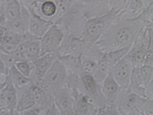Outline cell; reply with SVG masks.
Listing matches in <instances>:
<instances>
[{
    "label": "cell",
    "mask_w": 153,
    "mask_h": 115,
    "mask_svg": "<svg viewBox=\"0 0 153 115\" xmlns=\"http://www.w3.org/2000/svg\"><path fill=\"white\" fill-rule=\"evenodd\" d=\"M107 115H120V111L116 105H108L106 107Z\"/></svg>",
    "instance_id": "37"
},
{
    "label": "cell",
    "mask_w": 153,
    "mask_h": 115,
    "mask_svg": "<svg viewBox=\"0 0 153 115\" xmlns=\"http://www.w3.org/2000/svg\"><path fill=\"white\" fill-rule=\"evenodd\" d=\"M153 35V26L147 27L131 45L127 56L134 67L143 64L150 37Z\"/></svg>",
    "instance_id": "5"
},
{
    "label": "cell",
    "mask_w": 153,
    "mask_h": 115,
    "mask_svg": "<svg viewBox=\"0 0 153 115\" xmlns=\"http://www.w3.org/2000/svg\"><path fill=\"white\" fill-rule=\"evenodd\" d=\"M146 7H148L153 3V0H143Z\"/></svg>",
    "instance_id": "43"
},
{
    "label": "cell",
    "mask_w": 153,
    "mask_h": 115,
    "mask_svg": "<svg viewBox=\"0 0 153 115\" xmlns=\"http://www.w3.org/2000/svg\"><path fill=\"white\" fill-rule=\"evenodd\" d=\"M58 59L65 66L68 74H81V56L70 55H59Z\"/></svg>",
    "instance_id": "24"
},
{
    "label": "cell",
    "mask_w": 153,
    "mask_h": 115,
    "mask_svg": "<svg viewBox=\"0 0 153 115\" xmlns=\"http://www.w3.org/2000/svg\"><path fill=\"white\" fill-rule=\"evenodd\" d=\"M131 46L105 53V59L111 69L127 55Z\"/></svg>",
    "instance_id": "28"
},
{
    "label": "cell",
    "mask_w": 153,
    "mask_h": 115,
    "mask_svg": "<svg viewBox=\"0 0 153 115\" xmlns=\"http://www.w3.org/2000/svg\"><path fill=\"white\" fill-rule=\"evenodd\" d=\"M94 115H107L106 108L97 109Z\"/></svg>",
    "instance_id": "42"
},
{
    "label": "cell",
    "mask_w": 153,
    "mask_h": 115,
    "mask_svg": "<svg viewBox=\"0 0 153 115\" xmlns=\"http://www.w3.org/2000/svg\"><path fill=\"white\" fill-rule=\"evenodd\" d=\"M120 111V115H126V114H124V113H123V112H122V111Z\"/></svg>",
    "instance_id": "48"
},
{
    "label": "cell",
    "mask_w": 153,
    "mask_h": 115,
    "mask_svg": "<svg viewBox=\"0 0 153 115\" xmlns=\"http://www.w3.org/2000/svg\"><path fill=\"white\" fill-rule=\"evenodd\" d=\"M82 2L83 14L87 20L104 15L111 11L110 0H86Z\"/></svg>",
    "instance_id": "12"
},
{
    "label": "cell",
    "mask_w": 153,
    "mask_h": 115,
    "mask_svg": "<svg viewBox=\"0 0 153 115\" xmlns=\"http://www.w3.org/2000/svg\"><path fill=\"white\" fill-rule=\"evenodd\" d=\"M104 53L96 43L92 45L81 55V74L92 75Z\"/></svg>",
    "instance_id": "9"
},
{
    "label": "cell",
    "mask_w": 153,
    "mask_h": 115,
    "mask_svg": "<svg viewBox=\"0 0 153 115\" xmlns=\"http://www.w3.org/2000/svg\"><path fill=\"white\" fill-rule=\"evenodd\" d=\"M57 7V12L55 18L54 19L53 23H56L61 18L62 15L68 10L70 5L68 0H53Z\"/></svg>",
    "instance_id": "31"
},
{
    "label": "cell",
    "mask_w": 153,
    "mask_h": 115,
    "mask_svg": "<svg viewBox=\"0 0 153 115\" xmlns=\"http://www.w3.org/2000/svg\"><path fill=\"white\" fill-rule=\"evenodd\" d=\"M2 0H0V13L1 12V8H2Z\"/></svg>",
    "instance_id": "46"
},
{
    "label": "cell",
    "mask_w": 153,
    "mask_h": 115,
    "mask_svg": "<svg viewBox=\"0 0 153 115\" xmlns=\"http://www.w3.org/2000/svg\"><path fill=\"white\" fill-rule=\"evenodd\" d=\"M3 84V81H2V80H1V78H0V87H1V86H2Z\"/></svg>",
    "instance_id": "47"
},
{
    "label": "cell",
    "mask_w": 153,
    "mask_h": 115,
    "mask_svg": "<svg viewBox=\"0 0 153 115\" xmlns=\"http://www.w3.org/2000/svg\"><path fill=\"white\" fill-rule=\"evenodd\" d=\"M42 115H60L54 103L42 112Z\"/></svg>",
    "instance_id": "36"
},
{
    "label": "cell",
    "mask_w": 153,
    "mask_h": 115,
    "mask_svg": "<svg viewBox=\"0 0 153 115\" xmlns=\"http://www.w3.org/2000/svg\"><path fill=\"white\" fill-rule=\"evenodd\" d=\"M145 95L147 100H153V81L146 85Z\"/></svg>",
    "instance_id": "35"
},
{
    "label": "cell",
    "mask_w": 153,
    "mask_h": 115,
    "mask_svg": "<svg viewBox=\"0 0 153 115\" xmlns=\"http://www.w3.org/2000/svg\"><path fill=\"white\" fill-rule=\"evenodd\" d=\"M21 5L28 9L33 8L38 0H18Z\"/></svg>",
    "instance_id": "38"
},
{
    "label": "cell",
    "mask_w": 153,
    "mask_h": 115,
    "mask_svg": "<svg viewBox=\"0 0 153 115\" xmlns=\"http://www.w3.org/2000/svg\"><path fill=\"white\" fill-rule=\"evenodd\" d=\"M146 99L127 90H123L116 103L119 110L127 114L133 111L142 113V107Z\"/></svg>",
    "instance_id": "10"
},
{
    "label": "cell",
    "mask_w": 153,
    "mask_h": 115,
    "mask_svg": "<svg viewBox=\"0 0 153 115\" xmlns=\"http://www.w3.org/2000/svg\"><path fill=\"white\" fill-rule=\"evenodd\" d=\"M30 85L17 90L18 100L16 109L18 112H23L33 108L36 103L30 91Z\"/></svg>",
    "instance_id": "20"
},
{
    "label": "cell",
    "mask_w": 153,
    "mask_h": 115,
    "mask_svg": "<svg viewBox=\"0 0 153 115\" xmlns=\"http://www.w3.org/2000/svg\"><path fill=\"white\" fill-rule=\"evenodd\" d=\"M148 27L139 16L129 18L118 15L96 43L104 54L129 47Z\"/></svg>",
    "instance_id": "1"
},
{
    "label": "cell",
    "mask_w": 153,
    "mask_h": 115,
    "mask_svg": "<svg viewBox=\"0 0 153 115\" xmlns=\"http://www.w3.org/2000/svg\"><path fill=\"white\" fill-rule=\"evenodd\" d=\"M87 19L85 18L81 1L75 2L55 23L63 30L64 34L80 37Z\"/></svg>",
    "instance_id": "3"
},
{
    "label": "cell",
    "mask_w": 153,
    "mask_h": 115,
    "mask_svg": "<svg viewBox=\"0 0 153 115\" xmlns=\"http://www.w3.org/2000/svg\"><path fill=\"white\" fill-rule=\"evenodd\" d=\"M134 67L126 55L111 69L110 74L123 90L128 88Z\"/></svg>",
    "instance_id": "8"
},
{
    "label": "cell",
    "mask_w": 153,
    "mask_h": 115,
    "mask_svg": "<svg viewBox=\"0 0 153 115\" xmlns=\"http://www.w3.org/2000/svg\"><path fill=\"white\" fill-rule=\"evenodd\" d=\"M97 109L83 94H80L75 99L74 115H94Z\"/></svg>",
    "instance_id": "23"
},
{
    "label": "cell",
    "mask_w": 153,
    "mask_h": 115,
    "mask_svg": "<svg viewBox=\"0 0 153 115\" xmlns=\"http://www.w3.org/2000/svg\"><path fill=\"white\" fill-rule=\"evenodd\" d=\"M145 84L141 76L140 67H134L127 90L145 98Z\"/></svg>",
    "instance_id": "22"
},
{
    "label": "cell",
    "mask_w": 153,
    "mask_h": 115,
    "mask_svg": "<svg viewBox=\"0 0 153 115\" xmlns=\"http://www.w3.org/2000/svg\"><path fill=\"white\" fill-rule=\"evenodd\" d=\"M118 15L111 10L104 15L87 20L80 37L84 43L83 51L97 42Z\"/></svg>",
    "instance_id": "2"
},
{
    "label": "cell",
    "mask_w": 153,
    "mask_h": 115,
    "mask_svg": "<svg viewBox=\"0 0 153 115\" xmlns=\"http://www.w3.org/2000/svg\"><path fill=\"white\" fill-rule=\"evenodd\" d=\"M30 91L38 107L42 112L53 102V96L41 83H32L30 85Z\"/></svg>",
    "instance_id": "15"
},
{
    "label": "cell",
    "mask_w": 153,
    "mask_h": 115,
    "mask_svg": "<svg viewBox=\"0 0 153 115\" xmlns=\"http://www.w3.org/2000/svg\"><path fill=\"white\" fill-rule=\"evenodd\" d=\"M146 7L143 0H130L127 9L119 15L126 18H135L144 11Z\"/></svg>",
    "instance_id": "27"
},
{
    "label": "cell",
    "mask_w": 153,
    "mask_h": 115,
    "mask_svg": "<svg viewBox=\"0 0 153 115\" xmlns=\"http://www.w3.org/2000/svg\"><path fill=\"white\" fill-rule=\"evenodd\" d=\"M20 45L23 51L24 60L26 61L32 63L41 56L40 45L38 38L24 42Z\"/></svg>",
    "instance_id": "21"
},
{
    "label": "cell",
    "mask_w": 153,
    "mask_h": 115,
    "mask_svg": "<svg viewBox=\"0 0 153 115\" xmlns=\"http://www.w3.org/2000/svg\"><path fill=\"white\" fill-rule=\"evenodd\" d=\"M14 66L21 74L28 78H30L33 70L31 63L26 61H20L16 63Z\"/></svg>",
    "instance_id": "32"
},
{
    "label": "cell",
    "mask_w": 153,
    "mask_h": 115,
    "mask_svg": "<svg viewBox=\"0 0 153 115\" xmlns=\"http://www.w3.org/2000/svg\"><path fill=\"white\" fill-rule=\"evenodd\" d=\"M126 115H143V113L139 111H133V112H130V113H128L126 114Z\"/></svg>",
    "instance_id": "44"
},
{
    "label": "cell",
    "mask_w": 153,
    "mask_h": 115,
    "mask_svg": "<svg viewBox=\"0 0 153 115\" xmlns=\"http://www.w3.org/2000/svg\"><path fill=\"white\" fill-rule=\"evenodd\" d=\"M86 1V0H81V1Z\"/></svg>",
    "instance_id": "49"
},
{
    "label": "cell",
    "mask_w": 153,
    "mask_h": 115,
    "mask_svg": "<svg viewBox=\"0 0 153 115\" xmlns=\"http://www.w3.org/2000/svg\"><path fill=\"white\" fill-rule=\"evenodd\" d=\"M104 55L99 62L92 75L95 81L100 84L108 76L111 70L107 61L105 59Z\"/></svg>",
    "instance_id": "26"
},
{
    "label": "cell",
    "mask_w": 153,
    "mask_h": 115,
    "mask_svg": "<svg viewBox=\"0 0 153 115\" xmlns=\"http://www.w3.org/2000/svg\"><path fill=\"white\" fill-rule=\"evenodd\" d=\"M82 94L97 108H105L107 103L102 92L100 84L95 81L90 75L81 74Z\"/></svg>",
    "instance_id": "6"
},
{
    "label": "cell",
    "mask_w": 153,
    "mask_h": 115,
    "mask_svg": "<svg viewBox=\"0 0 153 115\" xmlns=\"http://www.w3.org/2000/svg\"><path fill=\"white\" fill-rule=\"evenodd\" d=\"M8 71L9 69L5 65L3 61L0 58V78L1 80H2L1 79L2 77L5 79L8 74Z\"/></svg>",
    "instance_id": "40"
},
{
    "label": "cell",
    "mask_w": 153,
    "mask_h": 115,
    "mask_svg": "<svg viewBox=\"0 0 153 115\" xmlns=\"http://www.w3.org/2000/svg\"><path fill=\"white\" fill-rule=\"evenodd\" d=\"M141 76L145 86L153 81V65L143 64L140 67Z\"/></svg>",
    "instance_id": "29"
},
{
    "label": "cell",
    "mask_w": 153,
    "mask_h": 115,
    "mask_svg": "<svg viewBox=\"0 0 153 115\" xmlns=\"http://www.w3.org/2000/svg\"></svg>",
    "instance_id": "51"
},
{
    "label": "cell",
    "mask_w": 153,
    "mask_h": 115,
    "mask_svg": "<svg viewBox=\"0 0 153 115\" xmlns=\"http://www.w3.org/2000/svg\"><path fill=\"white\" fill-rule=\"evenodd\" d=\"M18 100L17 90L7 75L0 92V108L16 109Z\"/></svg>",
    "instance_id": "14"
},
{
    "label": "cell",
    "mask_w": 153,
    "mask_h": 115,
    "mask_svg": "<svg viewBox=\"0 0 153 115\" xmlns=\"http://www.w3.org/2000/svg\"><path fill=\"white\" fill-rule=\"evenodd\" d=\"M8 76L16 89L22 88L32 83L30 78L27 77L18 71L14 65L9 69Z\"/></svg>",
    "instance_id": "25"
},
{
    "label": "cell",
    "mask_w": 153,
    "mask_h": 115,
    "mask_svg": "<svg viewBox=\"0 0 153 115\" xmlns=\"http://www.w3.org/2000/svg\"><path fill=\"white\" fill-rule=\"evenodd\" d=\"M130 2V0H110V9L120 15L127 9Z\"/></svg>",
    "instance_id": "30"
},
{
    "label": "cell",
    "mask_w": 153,
    "mask_h": 115,
    "mask_svg": "<svg viewBox=\"0 0 153 115\" xmlns=\"http://www.w3.org/2000/svg\"><path fill=\"white\" fill-rule=\"evenodd\" d=\"M42 111L38 107L35 106L33 108L20 113V115H42Z\"/></svg>",
    "instance_id": "39"
},
{
    "label": "cell",
    "mask_w": 153,
    "mask_h": 115,
    "mask_svg": "<svg viewBox=\"0 0 153 115\" xmlns=\"http://www.w3.org/2000/svg\"><path fill=\"white\" fill-rule=\"evenodd\" d=\"M32 9L37 15L53 23L57 12V7L53 0H38Z\"/></svg>",
    "instance_id": "19"
},
{
    "label": "cell",
    "mask_w": 153,
    "mask_h": 115,
    "mask_svg": "<svg viewBox=\"0 0 153 115\" xmlns=\"http://www.w3.org/2000/svg\"><path fill=\"white\" fill-rule=\"evenodd\" d=\"M68 72L63 63L57 59L40 81L41 83L54 96L64 87Z\"/></svg>",
    "instance_id": "4"
},
{
    "label": "cell",
    "mask_w": 153,
    "mask_h": 115,
    "mask_svg": "<svg viewBox=\"0 0 153 115\" xmlns=\"http://www.w3.org/2000/svg\"><path fill=\"white\" fill-rule=\"evenodd\" d=\"M29 11L30 13V17L28 32L34 37L40 38L53 23L37 15L32 9L29 10Z\"/></svg>",
    "instance_id": "17"
},
{
    "label": "cell",
    "mask_w": 153,
    "mask_h": 115,
    "mask_svg": "<svg viewBox=\"0 0 153 115\" xmlns=\"http://www.w3.org/2000/svg\"><path fill=\"white\" fill-rule=\"evenodd\" d=\"M62 29L56 24H53L48 30L39 38L41 56L48 53H58L64 37Z\"/></svg>",
    "instance_id": "7"
},
{
    "label": "cell",
    "mask_w": 153,
    "mask_h": 115,
    "mask_svg": "<svg viewBox=\"0 0 153 115\" xmlns=\"http://www.w3.org/2000/svg\"><path fill=\"white\" fill-rule=\"evenodd\" d=\"M143 115H153V100H146L142 107Z\"/></svg>",
    "instance_id": "34"
},
{
    "label": "cell",
    "mask_w": 153,
    "mask_h": 115,
    "mask_svg": "<svg viewBox=\"0 0 153 115\" xmlns=\"http://www.w3.org/2000/svg\"><path fill=\"white\" fill-rule=\"evenodd\" d=\"M53 103L61 115H74L75 99L65 86L54 95Z\"/></svg>",
    "instance_id": "13"
},
{
    "label": "cell",
    "mask_w": 153,
    "mask_h": 115,
    "mask_svg": "<svg viewBox=\"0 0 153 115\" xmlns=\"http://www.w3.org/2000/svg\"><path fill=\"white\" fill-rule=\"evenodd\" d=\"M84 50V43L81 37L64 34L58 52L59 55H76L81 56Z\"/></svg>",
    "instance_id": "18"
},
{
    "label": "cell",
    "mask_w": 153,
    "mask_h": 115,
    "mask_svg": "<svg viewBox=\"0 0 153 115\" xmlns=\"http://www.w3.org/2000/svg\"><path fill=\"white\" fill-rule=\"evenodd\" d=\"M143 64L153 65V35L149 39Z\"/></svg>",
    "instance_id": "33"
},
{
    "label": "cell",
    "mask_w": 153,
    "mask_h": 115,
    "mask_svg": "<svg viewBox=\"0 0 153 115\" xmlns=\"http://www.w3.org/2000/svg\"><path fill=\"white\" fill-rule=\"evenodd\" d=\"M100 86L107 105H116L120 95L123 90L121 88L110 73L101 84Z\"/></svg>",
    "instance_id": "16"
},
{
    "label": "cell",
    "mask_w": 153,
    "mask_h": 115,
    "mask_svg": "<svg viewBox=\"0 0 153 115\" xmlns=\"http://www.w3.org/2000/svg\"><path fill=\"white\" fill-rule=\"evenodd\" d=\"M0 115H20L16 109L0 108Z\"/></svg>",
    "instance_id": "41"
},
{
    "label": "cell",
    "mask_w": 153,
    "mask_h": 115,
    "mask_svg": "<svg viewBox=\"0 0 153 115\" xmlns=\"http://www.w3.org/2000/svg\"><path fill=\"white\" fill-rule=\"evenodd\" d=\"M1 87H0V92H1Z\"/></svg>",
    "instance_id": "50"
},
{
    "label": "cell",
    "mask_w": 153,
    "mask_h": 115,
    "mask_svg": "<svg viewBox=\"0 0 153 115\" xmlns=\"http://www.w3.org/2000/svg\"><path fill=\"white\" fill-rule=\"evenodd\" d=\"M68 2H69V4H70V6H71L72 4H73V3H75V2H77V1H81V0H68Z\"/></svg>",
    "instance_id": "45"
},
{
    "label": "cell",
    "mask_w": 153,
    "mask_h": 115,
    "mask_svg": "<svg viewBox=\"0 0 153 115\" xmlns=\"http://www.w3.org/2000/svg\"><path fill=\"white\" fill-rule=\"evenodd\" d=\"M59 56L58 53H48L41 56L36 60L31 63L33 70L30 79L32 83L41 81L54 62L58 59Z\"/></svg>",
    "instance_id": "11"
}]
</instances>
